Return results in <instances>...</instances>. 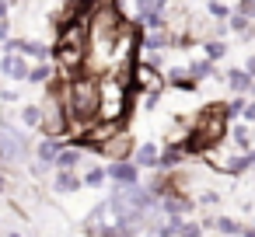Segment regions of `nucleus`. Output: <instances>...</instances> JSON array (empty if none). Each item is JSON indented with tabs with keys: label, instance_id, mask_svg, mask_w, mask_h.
<instances>
[{
	"label": "nucleus",
	"instance_id": "obj_1",
	"mask_svg": "<svg viewBox=\"0 0 255 237\" xmlns=\"http://www.w3.org/2000/svg\"><path fill=\"white\" fill-rule=\"evenodd\" d=\"M60 98H63L70 129H81L84 133V129H91L98 122V77H88V74L70 77L60 87Z\"/></svg>",
	"mask_w": 255,
	"mask_h": 237
},
{
	"label": "nucleus",
	"instance_id": "obj_2",
	"mask_svg": "<svg viewBox=\"0 0 255 237\" xmlns=\"http://www.w3.org/2000/svg\"><path fill=\"white\" fill-rule=\"evenodd\" d=\"M129 105V80L105 74L98 77V122H123Z\"/></svg>",
	"mask_w": 255,
	"mask_h": 237
},
{
	"label": "nucleus",
	"instance_id": "obj_3",
	"mask_svg": "<svg viewBox=\"0 0 255 237\" xmlns=\"http://www.w3.org/2000/svg\"><path fill=\"white\" fill-rule=\"evenodd\" d=\"M105 174L116 181V188H126V185H136L140 167H136L133 160H116V164H109V167H105Z\"/></svg>",
	"mask_w": 255,
	"mask_h": 237
},
{
	"label": "nucleus",
	"instance_id": "obj_4",
	"mask_svg": "<svg viewBox=\"0 0 255 237\" xmlns=\"http://www.w3.org/2000/svg\"><path fill=\"white\" fill-rule=\"evenodd\" d=\"M129 150H133V140H129L126 133H116L112 140H105V143L98 147V154H105L112 164H116V160H126V154H129Z\"/></svg>",
	"mask_w": 255,
	"mask_h": 237
},
{
	"label": "nucleus",
	"instance_id": "obj_5",
	"mask_svg": "<svg viewBox=\"0 0 255 237\" xmlns=\"http://www.w3.org/2000/svg\"><path fill=\"white\" fill-rule=\"evenodd\" d=\"M0 70H4V77H11V80H28V63L18 53H7L0 60Z\"/></svg>",
	"mask_w": 255,
	"mask_h": 237
},
{
	"label": "nucleus",
	"instance_id": "obj_6",
	"mask_svg": "<svg viewBox=\"0 0 255 237\" xmlns=\"http://www.w3.org/2000/svg\"><path fill=\"white\" fill-rule=\"evenodd\" d=\"M81 160H84V150H77V147H70V143H67V147L56 154V160H53V164H56V171H77V164H81Z\"/></svg>",
	"mask_w": 255,
	"mask_h": 237
},
{
	"label": "nucleus",
	"instance_id": "obj_7",
	"mask_svg": "<svg viewBox=\"0 0 255 237\" xmlns=\"http://www.w3.org/2000/svg\"><path fill=\"white\" fill-rule=\"evenodd\" d=\"M81 174L77 171H56V178H53V192H63V195H70V192H81Z\"/></svg>",
	"mask_w": 255,
	"mask_h": 237
},
{
	"label": "nucleus",
	"instance_id": "obj_8",
	"mask_svg": "<svg viewBox=\"0 0 255 237\" xmlns=\"http://www.w3.org/2000/svg\"><path fill=\"white\" fill-rule=\"evenodd\" d=\"M157 147L154 143H143V147H136V154H133V164L136 167H157Z\"/></svg>",
	"mask_w": 255,
	"mask_h": 237
},
{
	"label": "nucleus",
	"instance_id": "obj_9",
	"mask_svg": "<svg viewBox=\"0 0 255 237\" xmlns=\"http://www.w3.org/2000/svg\"><path fill=\"white\" fill-rule=\"evenodd\" d=\"M63 147H67V143H60V140L46 136V140L39 143V150H35V154H39V160H42V164H53V160H56V154H60Z\"/></svg>",
	"mask_w": 255,
	"mask_h": 237
},
{
	"label": "nucleus",
	"instance_id": "obj_10",
	"mask_svg": "<svg viewBox=\"0 0 255 237\" xmlns=\"http://www.w3.org/2000/svg\"><path fill=\"white\" fill-rule=\"evenodd\" d=\"M21 122L42 129V108H39V105H25V108H21Z\"/></svg>",
	"mask_w": 255,
	"mask_h": 237
},
{
	"label": "nucleus",
	"instance_id": "obj_11",
	"mask_svg": "<svg viewBox=\"0 0 255 237\" xmlns=\"http://www.w3.org/2000/svg\"><path fill=\"white\" fill-rule=\"evenodd\" d=\"M182 154H185L182 147H168V150H164V154L157 157V164H161V167H175V164L182 160Z\"/></svg>",
	"mask_w": 255,
	"mask_h": 237
},
{
	"label": "nucleus",
	"instance_id": "obj_12",
	"mask_svg": "<svg viewBox=\"0 0 255 237\" xmlns=\"http://www.w3.org/2000/svg\"><path fill=\"white\" fill-rule=\"evenodd\" d=\"M105 178H109V174H105V167H91V171H84V178H81V181H84L88 188H98V185H105Z\"/></svg>",
	"mask_w": 255,
	"mask_h": 237
},
{
	"label": "nucleus",
	"instance_id": "obj_13",
	"mask_svg": "<svg viewBox=\"0 0 255 237\" xmlns=\"http://www.w3.org/2000/svg\"><path fill=\"white\" fill-rule=\"evenodd\" d=\"M49 77H53V70H49L46 63H39V67H32V70H28V84H46Z\"/></svg>",
	"mask_w": 255,
	"mask_h": 237
},
{
	"label": "nucleus",
	"instance_id": "obj_14",
	"mask_svg": "<svg viewBox=\"0 0 255 237\" xmlns=\"http://www.w3.org/2000/svg\"><path fill=\"white\" fill-rule=\"evenodd\" d=\"M136 77H140V84H143V87H157V74H154V70L136 67Z\"/></svg>",
	"mask_w": 255,
	"mask_h": 237
},
{
	"label": "nucleus",
	"instance_id": "obj_15",
	"mask_svg": "<svg viewBox=\"0 0 255 237\" xmlns=\"http://www.w3.org/2000/svg\"><path fill=\"white\" fill-rule=\"evenodd\" d=\"M224 167H227V171H234V174H241V171L248 167V157H231V160H227Z\"/></svg>",
	"mask_w": 255,
	"mask_h": 237
},
{
	"label": "nucleus",
	"instance_id": "obj_16",
	"mask_svg": "<svg viewBox=\"0 0 255 237\" xmlns=\"http://www.w3.org/2000/svg\"><path fill=\"white\" fill-rule=\"evenodd\" d=\"M217 227H220L224 234H241V223H238V220H217Z\"/></svg>",
	"mask_w": 255,
	"mask_h": 237
},
{
	"label": "nucleus",
	"instance_id": "obj_17",
	"mask_svg": "<svg viewBox=\"0 0 255 237\" xmlns=\"http://www.w3.org/2000/svg\"><path fill=\"white\" fill-rule=\"evenodd\" d=\"M199 234H203V230H199L196 223H185V220H182V227H178V237H199Z\"/></svg>",
	"mask_w": 255,
	"mask_h": 237
},
{
	"label": "nucleus",
	"instance_id": "obj_18",
	"mask_svg": "<svg viewBox=\"0 0 255 237\" xmlns=\"http://www.w3.org/2000/svg\"><path fill=\"white\" fill-rule=\"evenodd\" d=\"M231 84H234L238 91H245V87H248V77H245V74H231Z\"/></svg>",
	"mask_w": 255,
	"mask_h": 237
},
{
	"label": "nucleus",
	"instance_id": "obj_19",
	"mask_svg": "<svg viewBox=\"0 0 255 237\" xmlns=\"http://www.w3.org/2000/svg\"><path fill=\"white\" fill-rule=\"evenodd\" d=\"M7 35H11V25H7V21H0V42H4Z\"/></svg>",
	"mask_w": 255,
	"mask_h": 237
},
{
	"label": "nucleus",
	"instance_id": "obj_20",
	"mask_svg": "<svg viewBox=\"0 0 255 237\" xmlns=\"http://www.w3.org/2000/svg\"><path fill=\"white\" fill-rule=\"evenodd\" d=\"M0 21H7V0H0Z\"/></svg>",
	"mask_w": 255,
	"mask_h": 237
},
{
	"label": "nucleus",
	"instance_id": "obj_21",
	"mask_svg": "<svg viewBox=\"0 0 255 237\" xmlns=\"http://www.w3.org/2000/svg\"><path fill=\"white\" fill-rule=\"evenodd\" d=\"M4 192H7V178H4V174H0V195H4Z\"/></svg>",
	"mask_w": 255,
	"mask_h": 237
},
{
	"label": "nucleus",
	"instance_id": "obj_22",
	"mask_svg": "<svg viewBox=\"0 0 255 237\" xmlns=\"http://www.w3.org/2000/svg\"><path fill=\"white\" fill-rule=\"evenodd\" d=\"M245 115H248V119H255V105H248V108H245Z\"/></svg>",
	"mask_w": 255,
	"mask_h": 237
},
{
	"label": "nucleus",
	"instance_id": "obj_23",
	"mask_svg": "<svg viewBox=\"0 0 255 237\" xmlns=\"http://www.w3.org/2000/svg\"><path fill=\"white\" fill-rule=\"evenodd\" d=\"M248 167H255V154H248Z\"/></svg>",
	"mask_w": 255,
	"mask_h": 237
},
{
	"label": "nucleus",
	"instance_id": "obj_24",
	"mask_svg": "<svg viewBox=\"0 0 255 237\" xmlns=\"http://www.w3.org/2000/svg\"><path fill=\"white\" fill-rule=\"evenodd\" d=\"M245 237H255V230H245Z\"/></svg>",
	"mask_w": 255,
	"mask_h": 237
},
{
	"label": "nucleus",
	"instance_id": "obj_25",
	"mask_svg": "<svg viewBox=\"0 0 255 237\" xmlns=\"http://www.w3.org/2000/svg\"><path fill=\"white\" fill-rule=\"evenodd\" d=\"M7 237H21V234H7Z\"/></svg>",
	"mask_w": 255,
	"mask_h": 237
},
{
	"label": "nucleus",
	"instance_id": "obj_26",
	"mask_svg": "<svg viewBox=\"0 0 255 237\" xmlns=\"http://www.w3.org/2000/svg\"><path fill=\"white\" fill-rule=\"evenodd\" d=\"M0 167H4V164H0Z\"/></svg>",
	"mask_w": 255,
	"mask_h": 237
}]
</instances>
